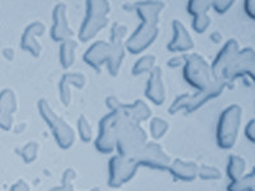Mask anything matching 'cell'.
I'll list each match as a JSON object with an SVG mask.
<instances>
[{"instance_id": "6da1fadb", "label": "cell", "mask_w": 255, "mask_h": 191, "mask_svg": "<svg viewBox=\"0 0 255 191\" xmlns=\"http://www.w3.org/2000/svg\"><path fill=\"white\" fill-rule=\"evenodd\" d=\"M114 136L116 156L129 159L135 158L148 142V134L145 133L142 125L135 124L122 113H115Z\"/></svg>"}, {"instance_id": "7a4b0ae2", "label": "cell", "mask_w": 255, "mask_h": 191, "mask_svg": "<svg viewBox=\"0 0 255 191\" xmlns=\"http://www.w3.org/2000/svg\"><path fill=\"white\" fill-rule=\"evenodd\" d=\"M243 122V108L240 104L232 103L227 106L218 117L216 126V143L217 147L229 151L235 147Z\"/></svg>"}, {"instance_id": "3957f363", "label": "cell", "mask_w": 255, "mask_h": 191, "mask_svg": "<svg viewBox=\"0 0 255 191\" xmlns=\"http://www.w3.org/2000/svg\"><path fill=\"white\" fill-rule=\"evenodd\" d=\"M38 115L50 129L52 138L60 149H69L76 143V131L65 120L59 116L45 98L37 102Z\"/></svg>"}, {"instance_id": "277c9868", "label": "cell", "mask_w": 255, "mask_h": 191, "mask_svg": "<svg viewBox=\"0 0 255 191\" xmlns=\"http://www.w3.org/2000/svg\"><path fill=\"white\" fill-rule=\"evenodd\" d=\"M183 78L195 91L204 90L215 82L209 63L203 56L195 52L184 54Z\"/></svg>"}, {"instance_id": "5b68a950", "label": "cell", "mask_w": 255, "mask_h": 191, "mask_svg": "<svg viewBox=\"0 0 255 191\" xmlns=\"http://www.w3.org/2000/svg\"><path fill=\"white\" fill-rule=\"evenodd\" d=\"M255 73V51L253 47H244L240 49L235 59L231 61L227 69L225 70L222 81L229 87L234 84L239 78H248L254 82Z\"/></svg>"}, {"instance_id": "8992f818", "label": "cell", "mask_w": 255, "mask_h": 191, "mask_svg": "<svg viewBox=\"0 0 255 191\" xmlns=\"http://www.w3.org/2000/svg\"><path fill=\"white\" fill-rule=\"evenodd\" d=\"M138 166H136L134 159L124 158L120 156H113L109 161V172H108V185L111 189H119L130 180L138 172Z\"/></svg>"}, {"instance_id": "52a82bcc", "label": "cell", "mask_w": 255, "mask_h": 191, "mask_svg": "<svg viewBox=\"0 0 255 191\" xmlns=\"http://www.w3.org/2000/svg\"><path fill=\"white\" fill-rule=\"evenodd\" d=\"M159 35L158 26L139 23L125 40V51L131 55H140L154 44Z\"/></svg>"}, {"instance_id": "ba28073f", "label": "cell", "mask_w": 255, "mask_h": 191, "mask_svg": "<svg viewBox=\"0 0 255 191\" xmlns=\"http://www.w3.org/2000/svg\"><path fill=\"white\" fill-rule=\"evenodd\" d=\"M138 167H145L154 171H167L171 158L158 143L147 142L134 158Z\"/></svg>"}, {"instance_id": "9c48e42d", "label": "cell", "mask_w": 255, "mask_h": 191, "mask_svg": "<svg viewBox=\"0 0 255 191\" xmlns=\"http://www.w3.org/2000/svg\"><path fill=\"white\" fill-rule=\"evenodd\" d=\"M51 28H50V37L54 42H63L65 40L73 38L72 27L68 19V8L64 3H58L54 5L51 13Z\"/></svg>"}, {"instance_id": "30bf717a", "label": "cell", "mask_w": 255, "mask_h": 191, "mask_svg": "<svg viewBox=\"0 0 255 191\" xmlns=\"http://www.w3.org/2000/svg\"><path fill=\"white\" fill-rule=\"evenodd\" d=\"M114 119L115 113L108 112L102 116L99 122L97 136L95 138L96 151L101 154H113L115 152V136H114Z\"/></svg>"}, {"instance_id": "8fae6325", "label": "cell", "mask_w": 255, "mask_h": 191, "mask_svg": "<svg viewBox=\"0 0 255 191\" xmlns=\"http://www.w3.org/2000/svg\"><path fill=\"white\" fill-rule=\"evenodd\" d=\"M239 50H240V45H239L236 38H230L229 41L223 44L213 61L209 64L212 77L215 81H222L223 73L231 64V61L235 59V56L238 55Z\"/></svg>"}, {"instance_id": "7c38bea8", "label": "cell", "mask_w": 255, "mask_h": 191, "mask_svg": "<svg viewBox=\"0 0 255 191\" xmlns=\"http://www.w3.org/2000/svg\"><path fill=\"white\" fill-rule=\"evenodd\" d=\"M172 36L166 49L175 55H184L194 49V40L191 37L190 32L188 31L184 23L179 19L172 20L171 24Z\"/></svg>"}, {"instance_id": "4fadbf2b", "label": "cell", "mask_w": 255, "mask_h": 191, "mask_svg": "<svg viewBox=\"0 0 255 191\" xmlns=\"http://www.w3.org/2000/svg\"><path fill=\"white\" fill-rule=\"evenodd\" d=\"M45 32H46V26L41 20H35V22L29 23L24 28L22 37H20V49L28 52L33 58H38L42 52V46H41L38 38L44 36Z\"/></svg>"}, {"instance_id": "5bb4252c", "label": "cell", "mask_w": 255, "mask_h": 191, "mask_svg": "<svg viewBox=\"0 0 255 191\" xmlns=\"http://www.w3.org/2000/svg\"><path fill=\"white\" fill-rule=\"evenodd\" d=\"M226 88L227 86L223 81H215L209 87L204 88V90L197 91L194 95H190V97H189L188 107H186L185 112H195L197 110H199V108H202L203 106H206L208 102L218 98Z\"/></svg>"}, {"instance_id": "9a60e30c", "label": "cell", "mask_w": 255, "mask_h": 191, "mask_svg": "<svg viewBox=\"0 0 255 191\" xmlns=\"http://www.w3.org/2000/svg\"><path fill=\"white\" fill-rule=\"evenodd\" d=\"M145 98L156 106H162L166 101V87L163 81V72L156 67L148 74L147 83L144 87Z\"/></svg>"}, {"instance_id": "2e32d148", "label": "cell", "mask_w": 255, "mask_h": 191, "mask_svg": "<svg viewBox=\"0 0 255 191\" xmlns=\"http://www.w3.org/2000/svg\"><path fill=\"white\" fill-rule=\"evenodd\" d=\"M87 84V78L81 72H67L61 76L58 83L59 98L64 106H69L72 102V90H83Z\"/></svg>"}, {"instance_id": "e0dca14e", "label": "cell", "mask_w": 255, "mask_h": 191, "mask_svg": "<svg viewBox=\"0 0 255 191\" xmlns=\"http://www.w3.org/2000/svg\"><path fill=\"white\" fill-rule=\"evenodd\" d=\"M110 56V44L109 41L99 40L95 41L92 45H90L83 54V61L88 67L92 68L97 73H101L102 68L106 65Z\"/></svg>"}, {"instance_id": "ac0fdd59", "label": "cell", "mask_w": 255, "mask_h": 191, "mask_svg": "<svg viewBox=\"0 0 255 191\" xmlns=\"http://www.w3.org/2000/svg\"><path fill=\"white\" fill-rule=\"evenodd\" d=\"M166 4L163 1H136L133 3V12L139 18L140 23L158 26L159 17L162 14Z\"/></svg>"}, {"instance_id": "d6986e66", "label": "cell", "mask_w": 255, "mask_h": 191, "mask_svg": "<svg viewBox=\"0 0 255 191\" xmlns=\"http://www.w3.org/2000/svg\"><path fill=\"white\" fill-rule=\"evenodd\" d=\"M108 26L109 17L84 14V18L78 29V40L81 42H90Z\"/></svg>"}, {"instance_id": "ffe728a7", "label": "cell", "mask_w": 255, "mask_h": 191, "mask_svg": "<svg viewBox=\"0 0 255 191\" xmlns=\"http://www.w3.org/2000/svg\"><path fill=\"white\" fill-rule=\"evenodd\" d=\"M198 166L193 161H185V159H174L168 166L167 171L170 176L174 177L177 181L183 183H191L197 179Z\"/></svg>"}, {"instance_id": "44dd1931", "label": "cell", "mask_w": 255, "mask_h": 191, "mask_svg": "<svg viewBox=\"0 0 255 191\" xmlns=\"http://www.w3.org/2000/svg\"><path fill=\"white\" fill-rule=\"evenodd\" d=\"M120 113L129 120H131L133 122H135V124L140 125L142 122H145L151 119L152 110L143 99H135L131 103H124L123 102Z\"/></svg>"}, {"instance_id": "7402d4cb", "label": "cell", "mask_w": 255, "mask_h": 191, "mask_svg": "<svg viewBox=\"0 0 255 191\" xmlns=\"http://www.w3.org/2000/svg\"><path fill=\"white\" fill-rule=\"evenodd\" d=\"M110 44V56L106 63V69L111 77H118L125 59V42H109Z\"/></svg>"}, {"instance_id": "603a6c76", "label": "cell", "mask_w": 255, "mask_h": 191, "mask_svg": "<svg viewBox=\"0 0 255 191\" xmlns=\"http://www.w3.org/2000/svg\"><path fill=\"white\" fill-rule=\"evenodd\" d=\"M77 47H78V42L73 38L59 44V63L64 70H69L74 65Z\"/></svg>"}, {"instance_id": "cb8c5ba5", "label": "cell", "mask_w": 255, "mask_h": 191, "mask_svg": "<svg viewBox=\"0 0 255 191\" xmlns=\"http://www.w3.org/2000/svg\"><path fill=\"white\" fill-rule=\"evenodd\" d=\"M245 174H247V161L243 157L235 154L230 156L226 165V176L229 177L230 181L240 179Z\"/></svg>"}, {"instance_id": "d4e9b609", "label": "cell", "mask_w": 255, "mask_h": 191, "mask_svg": "<svg viewBox=\"0 0 255 191\" xmlns=\"http://www.w3.org/2000/svg\"><path fill=\"white\" fill-rule=\"evenodd\" d=\"M154 68H156V56L152 54H145L133 64L131 74L134 77L144 76V74H149Z\"/></svg>"}, {"instance_id": "484cf974", "label": "cell", "mask_w": 255, "mask_h": 191, "mask_svg": "<svg viewBox=\"0 0 255 191\" xmlns=\"http://www.w3.org/2000/svg\"><path fill=\"white\" fill-rule=\"evenodd\" d=\"M111 5L106 0H87L84 4V12L87 15H100L109 17Z\"/></svg>"}, {"instance_id": "4316f807", "label": "cell", "mask_w": 255, "mask_h": 191, "mask_svg": "<svg viewBox=\"0 0 255 191\" xmlns=\"http://www.w3.org/2000/svg\"><path fill=\"white\" fill-rule=\"evenodd\" d=\"M17 96L12 90H3L0 92V113H13L17 111Z\"/></svg>"}, {"instance_id": "83f0119b", "label": "cell", "mask_w": 255, "mask_h": 191, "mask_svg": "<svg viewBox=\"0 0 255 191\" xmlns=\"http://www.w3.org/2000/svg\"><path fill=\"white\" fill-rule=\"evenodd\" d=\"M255 185V172L253 170L249 174H245L240 179L230 181L227 185V191H250L254 189Z\"/></svg>"}, {"instance_id": "f1b7e54d", "label": "cell", "mask_w": 255, "mask_h": 191, "mask_svg": "<svg viewBox=\"0 0 255 191\" xmlns=\"http://www.w3.org/2000/svg\"><path fill=\"white\" fill-rule=\"evenodd\" d=\"M170 129V125L162 117H152L149 120V135L154 140L162 139Z\"/></svg>"}, {"instance_id": "f546056e", "label": "cell", "mask_w": 255, "mask_h": 191, "mask_svg": "<svg viewBox=\"0 0 255 191\" xmlns=\"http://www.w3.org/2000/svg\"><path fill=\"white\" fill-rule=\"evenodd\" d=\"M77 135L83 143H91L93 140L92 125L84 115H81L77 120Z\"/></svg>"}, {"instance_id": "4dcf8cb0", "label": "cell", "mask_w": 255, "mask_h": 191, "mask_svg": "<svg viewBox=\"0 0 255 191\" xmlns=\"http://www.w3.org/2000/svg\"><path fill=\"white\" fill-rule=\"evenodd\" d=\"M197 179L203 180V181H218L222 179V172L220 168L209 165L198 166Z\"/></svg>"}, {"instance_id": "1f68e13d", "label": "cell", "mask_w": 255, "mask_h": 191, "mask_svg": "<svg viewBox=\"0 0 255 191\" xmlns=\"http://www.w3.org/2000/svg\"><path fill=\"white\" fill-rule=\"evenodd\" d=\"M209 10H211V1H207V0H190L186 4V12L191 17L208 14Z\"/></svg>"}, {"instance_id": "d6a6232c", "label": "cell", "mask_w": 255, "mask_h": 191, "mask_svg": "<svg viewBox=\"0 0 255 191\" xmlns=\"http://www.w3.org/2000/svg\"><path fill=\"white\" fill-rule=\"evenodd\" d=\"M38 149H40V145L37 142H28L19 149L20 158L23 159L26 165L35 162L38 156Z\"/></svg>"}, {"instance_id": "836d02e7", "label": "cell", "mask_w": 255, "mask_h": 191, "mask_svg": "<svg viewBox=\"0 0 255 191\" xmlns=\"http://www.w3.org/2000/svg\"><path fill=\"white\" fill-rule=\"evenodd\" d=\"M189 97H190V93H183V95H179L177 97H175L174 101L170 103L167 111L170 115H176L180 111H185L188 107Z\"/></svg>"}, {"instance_id": "e575fe53", "label": "cell", "mask_w": 255, "mask_h": 191, "mask_svg": "<svg viewBox=\"0 0 255 191\" xmlns=\"http://www.w3.org/2000/svg\"><path fill=\"white\" fill-rule=\"evenodd\" d=\"M209 27H211V17H209V14H200L197 15V17H193L191 28L194 32H197L199 35H203L204 32L208 31Z\"/></svg>"}, {"instance_id": "d590c367", "label": "cell", "mask_w": 255, "mask_h": 191, "mask_svg": "<svg viewBox=\"0 0 255 191\" xmlns=\"http://www.w3.org/2000/svg\"><path fill=\"white\" fill-rule=\"evenodd\" d=\"M127 37L128 27L115 22L110 28V40H109V42H125Z\"/></svg>"}, {"instance_id": "8d00e7d4", "label": "cell", "mask_w": 255, "mask_h": 191, "mask_svg": "<svg viewBox=\"0 0 255 191\" xmlns=\"http://www.w3.org/2000/svg\"><path fill=\"white\" fill-rule=\"evenodd\" d=\"M234 4V0H213L211 1V9H213L217 14H226Z\"/></svg>"}, {"instance_id": "74e56055", "label": "cell", "mask_w": 255, "mask_h": 191, "mask_svg": "<svg viewBox=\"0 0 255 191\" xmlns=\"http://www.w3.org/2000/svg\"><path fill=\"white\" fill-rule=\"evenodd\" d=\"M122 106H123V102L120 101L118 97H115V96H109L108 98H106V107L109 108V112L120 113V111H122Z\"/></svg>"}, {"instance_id": "f35d334b", "label": "cell", "mask_w": 255, "mask_h": 191, "mask_svg": "<svg viewBox=\"0 0 255 191\" xmlns=\"http://www.w3.org/2000/svg\"><path fill=\"white\" fill-rule=\"evenodd\" d=\"M244 134H245V138H247L250 143L254 144L255 143V120L254 119L248 121L247 126H245V129H244Z\"/></svg>"}, {"instance_id": "ab89813d", "label": "cell", "mask_w": 255, "mask_h": 191, "mask_svg": "<svg viewBox=\"0 0 255 191\" xmlns=\"http://www.w3.org/2000/svg\"><path fill=\"white\" fill-rule=\"evenodd\" d=\"M13 126V115L10 113H0V129L10 130Z\"/></svg>"}, {"instance_id": "60d3db41", "label": "cell", "mask_w": 255, "mask_h": 191, "mask_svg": "<svg viewBox=\"0 0 255 191\" xmlns=\"http://www.w3.org/2000/svg\"><path fill=\"white\" fill-rule=\"evenodd\" d=\"M244 13L247 14L248 18L254 20L255 19V1L254 0H245L244 1Z\"/></svg>"}, {"instance_id": "b9f144b4", "label": "cell", "mask_w": 255, "mask_h": 191, "mask_svg": "<svg viewBox=\"0 0 255 191\" xmlns=\"http://www.w3.org/2000/svg\"><path fill=\"white\" fill-rule=\"evenodd\" d=\"M77 179V172L73 170V168H67L65 171L63 172V176H61V184H68V185H73L74 180Z\"/></svg>"}, {"instance_id": "7bdbcfd3", "label": "cell", "mask_w": 255, "mask_h": 191, "mask_svg": "<svg viewBox=\"0 0 255 191\" xmlns=\"http://www.w3.org/2000/svg\"><path fill=\"white\" fill-rule=\"evenodd\" d=\"M167 65L172 69H176V68H183L184 65V55H175L174 58H171L167 61Z\"/></svg>"}, {"instance_id": "ee69618b", "label": "cell", "mask_w": 255, "mask_h": 191, "mask_svg": "<svg viewBox=\"0 0 255 191\" xmlns=\"http://www.w3.org/2000/svg\"><path fill=\"white\" fill-rule=\"evenodd\" d=\"M9 191H29V185L24 180H18L17 183L13 184Z\"/></svg>"}, {"instance_id": "f6af8a7d", "label": "cell", "mask_w": 255, "mask_h": 191, "mask_svg": "<svg viewBox=\"0 0 255 191\" xmlns=\"http://www.w3.org/2000/svg\"><path fill=\"white\" fill-rule=\"evenodd\" d=\"M50 191H74V186L68 185V184H61L60 186H55Z\"/></svg>"}, {"instance_id": "bcb514c9", "label": "cell", "mask_w": 255, "mask_h": 191, "mask_svg": "<svg viewBox=\"0 0 255 191\" xmlns=\"http://www.w3.org/2000/svg\"><path fill=\"white\" fill-rule=\"evenodd\" d=\"M211 40L215 42V44H220L221 40H222V37H221V35H218L217 32H215L213 35H211Z\"/></svg>"}]
</instances>
